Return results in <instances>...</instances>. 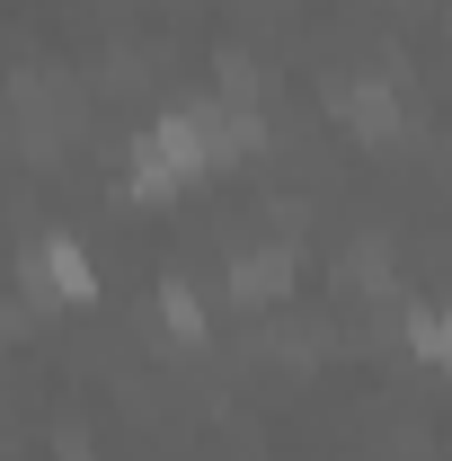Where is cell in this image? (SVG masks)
Segmentation results:
<instances>
[{"instance_id":"obj_1","label":"cell","mask_w":452,"mask_h":461,"mask_svg":"<svg viewBox=\"0 0 452 461\" xmlns=\"http://www.w3.org/2000/svg\"><path fill=\"white\" fill-rule=\"evenodd\" d=\"M204 169H213V107H169L133 142V195H177Z\"/></svg>"},{"instance_id":"obj_2","label":"cell","mask_w":452,"mask_h":461,"mask_svg":"<svg viewBox=\"0 0 452 461\" xmlns=\"http://www.w3.org/2000/svg\"><path fill=\"white\" fill-rule=\"evenodd\" d=\"M284 293H293V240H267V249H240L231 258V302L276 311Z\"/></svg>"},{"instance_id":"obj_3","label":"cell","mask_w":452,"mask_h":461,"mask_svg":"<svg viewBox=\"0 0 452 461\" xmlns=\"http://www.w3.org/2000/svg\"><path fill=\"white\" fill-rule=\"evenodd\" d=\"M27 293H54V302H89L98 276H89V258L71 249V240H36L27 249Z\"/></svg>"},{"instance_id":"obj_4","label":"cell","mask_w":452,"mask_h":461,"mask_svg":"<svg viewBox=\"0 0 452 461\" xmlns=\"http://www.w3.org/2000/svg\"><path fill=\"white\" fill-rule=\"evenodd\" d=\"M338 115H346V133H355V142H391V133H399L391 80H346V89H338Z\"/></svg>"}]
</instances>
